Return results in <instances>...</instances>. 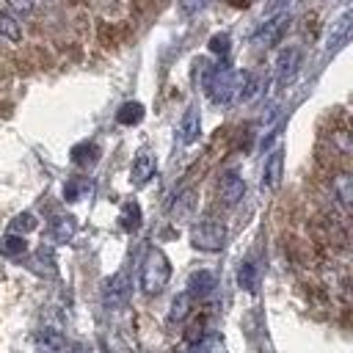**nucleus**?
<instances>
[{"mask_svg":"<svg viewBox=\"0 0 353 353\" xmlns=\"http://www.w3.org/2000/svg\"><path fill=\"white\" fill-rule=\"evenodd\" d=\"M245 74L248 72H237V69H232V66H215L212 72H207V77H204V85H207V94H210V99L215 102V105H229V102H234L237 99V94H240V88H243V83H245Z\"/></svg>","mask_w":353,"mask_h":353,"instance_id":"obj_1","label":"nucleus"},{"mask_svg":"<svg viewBox=\"0 0 353 353\" xmlns=\"http://www.w3.org/2000/svg\"><path fill=\"white\" fill-rule=\"evenodd\" d=\"M171 279V262L160 248H152L141 265V290L146 295H160Z\"/></svg>","mask_w":353,"mask_h":353,"instance_id":"obj_2","label":"nucleus"},{"mask_svg":"<svg viewBox=\"0 0 353 353\" xmlns=\"http://www.w3.org/2000/svg\"><path fill=\"white\" fill-rule=\"evenodd\" d=\"M223 240H226V229H223V223L215 221V218H204V221H199V223L190 229V243H193V248H199V251L215 254V251L223 248Z\"/></svg>","mask_w":353,"mask_h":353,"instance_id":"obj_3","label":"nucleus"},{"mask_svg":"<svg viewBox=\"0 0 353 353\" xmlns=\"http://www.w3.org/2000/svg\"><path fill=\"white\" fill-rule=\"evenodd\" d=\"M127 298H130V279H127V273H116L113 279H108V284H105V292H102V303H105V309H121L124 303H127Z\"/></svg>","mask_w":353,"mask_h":353,"instance_id":"obj_4","label":"nucleus"},{"mask_svg":"<svg viewBox=\"0 0 353 353\" xmlns=\"http://www.w3.org/2000/svg\"><path fill=\"white\" fill-rule=\"evenodd\" d=\"M218 193H221V201H223L226 207H234V204L245 196V179H243L237 171H226V174L221 176Z\"/></svg>","mask_w":353,"mask_h":353,"instance_id":"obj_5","label":"nucleus"},{"mask_svg":"<svg viewBox=\"0 0 353 353\" xmlns=\"http://www.w3.org/2000/svg\"><path fill=\"white\" fill-rule=\"evenodd\" d=\"M298 66H301V50L298 47H284L279 52V58H276V80H279V85L290 83L295 77Z\"/></svg>","mask_w":353,"mask_h":353,"instance_id":"obj_6","label":"nucleus"},{"mask_svg":"<svg viewBox=\"0 0 353 353\" xmlns=\"http://www.w3.org/2000/svg\"><path fill=\"white\" fill-rule=\"evenodd\" d=\"M281 171H284V149H273L265 160V168H262V188L268 190H279L281 185Z\"/></svg>","mask_w":353,"mask_h":353,"instance_id":"obj_7","label":"nucleus"},{"mask_svg":"<svg viewBox=\"0 0 353 353\" xmlns=\"http://www.w3.org/2000/svg\"><path fill=\"white\" fill-rule=\"evenodd\" d=\"M199 135H201V113H199L196 105H190L185 110L182 121H179V138H182L185 146H193L199 141Z\"/></svg>","mask_w":353,"mask_h":353,"instance_id":"obj_8","label":"nucleus"},{"mask_svg":"<svg viewBox=\"0 0 353 353\" xmlns=\"http://www.w3.org/2000/svg\"><path fill=\"white\" fill-rule=\"evenodd\" d=\"M215 290V273L212 270H196L188 279V292L190 298H207Z\"/></svg>","mask_w":353,"mask_h":353,"instance_id":"obj_9","label":"nucleus"},{"mask_svg":"<svg viewBox=\"0 0 353 353\" xmlns=\"http://www.w3.org/2000/svg\"><path fill=\"white\" fill-rule=\"evenodd\" d=\"M36 342H39V350L41 353H66V339H63V334L58 331V328H41L39 331V336H36Z\"/></svg>","mask_w":353,"mask_h":353,"instance_id":"obj_10","label":"nucleus"},{"mask_svg":"<svg viewBox=\"0 0 353 353\" xmlns=\"http://www.w3.org/2000/svg\"><path fill=\"white\" fill-rule=\"evenodd\" d=\"M152 174H154V157H152L149 152H141V154L132 160V171H130L132 185H143V182H149Z\"/></svg>","mask_w":353,"mask_h":353,"instance_id":"obj_11","label":"nucleus"},{"mask_svg":"<svg viewBox=\"0 0 353 353\" xmlns=\"http://www.w3.org/2000/svg\"><path fill=\"white\" fill-rule=\"evenodd\" d=\"M287 22H290V17H276V19H270V22H265L262 25V30L256 33V41H262L265 47H270V44H276L279 39H281V33H284V28H287Z\"/></svg>","mask_w":353,"mask_h":353,"instance_id":"obj_12","label":"nucleus"},{"mask_svg":"<svg viewBox=\"0 0 353 353\" xmlns=\"http://www.w3.org/2000/svg\"><path fill=\"white\" fill-rule=\"evenodd\" d=\"M50 229H52V237L58 243H69L74 237V232H77V221L72 215H58V218H52V226Z\"/></svg>","mask_w":353,"mask_h":353,"instance_id":"obj_13","label":"nucleus"},{"mask_svg":"<svg viewBox=\"0 0 353 353\" xmlns=\"http://www.w3.org/2000/svg\"><path fill=\"white\" fill-rule=\"evenodd\" d=\"M347 36H350V11H345V14L334 22L331 36H328V50H336L339 44H345V41H347Z\"/></svg>","mask_w":353,"mask_h":353,"instance_id":"obj_14","label":"nucleus"},{"mask_svg":"<svg viewBox=\"0 0 353 353\" xmlns=\"http://www.w3.org/2000/svg\"><path fill=\"white\" fill-rule=\"evenodd\" d=\"M28 251V240H25V234H6L3 240H0V254L3 256H22Z\"/></svg>","mask_w":353,"mask_h":353,"instance_id":"obj_15","label":"nucleus"},{"mask_svg":"<svg viewBox=\"0 0 353 353\" xmlns=\"http://www.w3.org/2000/svg\"><path fill=\"white\" fill-rule=\"evenodd\" d=\"M190 306H193V298H190V292H179V295L171 301V312H168V320H171V323H182V320L190 314Z\"/></svg>","mask_w":353,"mask_h":353,"instance_id":"obj_16","label":"nucleus"},{"mask_svg":"<svg viewBox=\"0 0 353 353\" xmlns=\"http://www.w3.org/2000/svg\"><path fill=\"white\" fill-rule=\"evenodd\" d=\"M0 36H3V39H8V41H14V44H19V41H22V25L17 22V17H11V14L0 11Z\"/></svg>","mask_w":353,"mask_h":353,"instance_id":"obj_17","label":"nucleus"},{"mask_svg":"<svg viewBox=\"0 0 353 353\" xmlns=\"http://www.w3.org/2000/svg\"><path fill=\"white\" fill-rule=\"evenodd\" d=\"M116 119H119V124L132 127V124H138V121L143 119V105H141V102H124V105L119 108Z\"/></svg>","mask_w":353,"mask_h":353,"instance_id":"obj_18","label":"nucleus"},{"mask_svg":"<svg viewBox=\"0 0 353 353\" xmlns=\"http://www.w3.org/2000/svg\"><path fill=\"white\" fill-rule=\"evenodd\" d=\"M334 193H336L339 204H345V207L353 204V179H350V174H336L334 176Z\"/></svg>","mask_w":353,"mask_h":353,"instance_id":"obj_19","label":"nucleus"},{"mask_svg":"<svg viewBox=\"0 0 353 353\" xmlns=\"http://www.w3.org/2000/svg\"><path fill=\"white\" fill-rule=\"evenodd\" d=\"M119 221H121V226H124L127 232H135V229L141 226V207H138V201H127V204L121 207Z\"/></svg>","mask_w":353,"mask_h":353,"instance_id":"obj_20","label":"nucleus"},{"mask_svg":"<svg viewBox=\"0 0 353 353\" xmlns=\"http://www.w3.org/2000/svg\"><path fill=\"white\" fill-rule=\"evenodd\" d=\"M237 284H240L243 290H248V292L256 290V265H254V262H243V265L237 268Z\"/></svg>","mask_w":353,"mask_h":353,"instance_id":"obj_21","label":"nucleus"},{"mask_svg":"<svg viewBox=\"0 0 353 353\" xmlns=\"http://www.w3.org/2000/svg\"><path fill=\"white\" fill-rule=\"evenodd\" d=\"M259 88H262L259 74H245V83H243V88H240V94H237V99H240V102H254V99H256V94H259Z\"/></svg>","mask_w":353,"mask_h":353,"instance_id":"obj_22","label":"nucleus"},{"mask_svg":"<svg viewBox=\"0 0 353 353\" xmlns=\"http://www.w3.org/2000/svg\"><path fill=\"white\" fill-rule=\"evenodd\" d=\"M36 226H39V221H36V215H33V212H22V215H17V218L11 221V232H14V234L33 232Z\"/></svg>","mask_w":353,"mask_h":353,"instance_id":"obj_23","label":"nucleus"},{"mask_svg":"<svg viewBox=\"0 0 353 353\" xmlns=\"http://www.w3.org/2000/svg\"><path fill=\"white\" fill-rule=\"evenodd\" d=\"M210 50H212L215 55L226 58V55H229V36H226V33H218V36H212V39H210Z\"/></svg>","mask_w":353,"mask_h":353,"instance_id":"obj_24","label":"nucleus"},{"mask_svg":"<svg viewBox=\"0 0 353 353\" xmlns=\"http://www.w3.org/2000/svg\"><path fill=\"white\" fill-rule=\"evenodd\" d=\"M14 14H22V17H30L33 14V0H3Z\"/></svg>","mask_w":353,"mask_h":353,"instance_id":"obj_25","label":"nucleus"},{"mask_svg":"<svg viewBox=\"0 0 353 353\" xmlns=\"http://www.w3.org/2000/svg\"><path fill=\"white\" fill-rule=\"evenodd\" d=\"M85 185L80 182V179H72V182H66V188H63V196H66V201H74L77 196H80V190H83Z\"/></svg>","mask_w":353,"mask_h":353,"instance_id":"obj_26","label":"nucleus"},{"mask_svg":"<svg viewBox=\"0 0 353 353\" xmlns=\"http://www.w3.org/2000/svg\"><path fill=\"white\" fill-rule=\"evenodd\" d=\"M207 0H179V6H182V14H196L201 6H204Z\"/></svg>","mask_w":353,"mask_h":353,"instance_id":"obj_27","label":"nucleus"},{"mask_svg":"<svg viewBox=\"0 0 353 353\" xmlns=\"http://www.w3.org/2000/svg\"><path fill=\"white\" fill-rule=\"evenodd\" d=\"M69 353H91V350H88V345H85V342H74V345L69 347Z\"/></svg>","mask_w":353,"mask_h":353,"instance_id":"obj_28","label":"nucleus"},{"mask_svg":"<svg viewBox=\"0 0 353 353\" xmlns=\"http://www.w3.org/2000/svg\"><path fill=\"white\" fill-rule=\"evenodd\" d=\"M212 353H226V350H223V347H218V350H212Z\"/></svg>","mask_w":353,"mask_h":353,"instance_id":"obj_29","label":"nucleus"},{"mask_svg":"<svg viewBox=\"0 0 353 353\" xmlns=\"http://www.w3.org/2000/svg\"><path fill=\"white\" fill-rule=\"evenodd\" d=\"M0 3H3V0H0Z\"/></svg>","mask_w":353,"mask_h":353,"instance_id":"obj_30","label":"nucleus"}]
</instances>
